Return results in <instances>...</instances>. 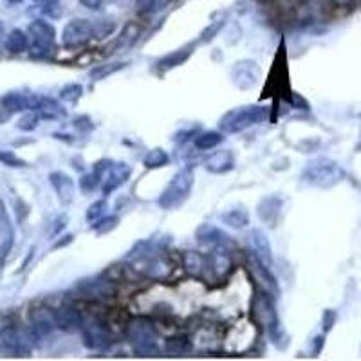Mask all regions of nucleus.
<instances>
[{
    "label": "nucleus",
    "instance_id": "obj_38",
    "mask_svg": "<svg viewBox=\"0 0 361 361\" xmlns=\"http://www.w3.org/2000/svg\"><path fill=\"white\" fill-rule=\"evenodd\" d=\"M0 163H4L6 166H13V169H24L25 166V161L9 150H0Z\"/></svg>",
    "mask_w": 361,
    "mask_h": 361
},
{
    "label": "nucleus",
    "instance_id": "obj_10",
    "mask_svg": "<svg viewBox=\"0 0 361 361\" xmlns=\"http://www.w3.org/2000/svg\"><path fill=\"white\" fill-rule=\"evenodd\" d=\"M96 38V22L85 18H74L63 27L62 42L66 47H80Z\"/></svg>",
    "mask_w": 361,
    "mask_h": 361
},
{
    "label": "nucleus",
    "instance_id": "obj_40",
    "mask_svg": "<svg viewBox=\"0 0 361 361\" xmlns=\"http://www.w3.org/2000/svg\"><path fill=\"white\" fill-rule=\"evenodd\" d=\"M334 8H340V9H350L354 8L356 4H360V0H329Z\"/></svg>",
    "mask_w": 361,
    "mask_h": 361
},
{
    "label": "nucleus",
    "instance_id": "obj_41",
    "mask_svg": "<svg viewBox=\"0 0 361 361\" xmlns=\"http://www.w3.org/2000/svg\"><path fill=\"white\" fill-rule=\"evenodd\" d=\"M334 322H336V312L334 311H325L324 314V329L325 331H331L334 325Z\"/></svg>",
    "mask_w": 361,
    "mask_h": 361
},
{
    "label": "nucleus",
    "instance_id": "obj_11",
    "mask_svg": "<svg viewBox=\"0 0 361 361\" xmlns=\"http://www.w3.org/2000/svg\"><path fill=\"white\" fill-rule=\"evenodd\" d=\"M231 269H233V260L224 246H215L212 253L206 255V275H209V279L215 282L224 280Z\"/></svg>",
    "mask_w": 361,
    "mask_h": 361
},
{
    "label": "nucleus",
    "instance_id": "obj_24",
    "mask_svg": "<svg viewBox=\"0 0 361 361\" xmlns=\"http://www.w3.org/2000/svg\"><path fill=\"white\" fill-rule=\"evenodd\" d=\"M180 260H183V267L186 269V273H190L192 276H204L206 273L204 255L197 253V251H185V253L180 255Z\"/></svg>",
    "mask_w": 361,
    "mask_h": 361
},
{
    "label": "nucleus",
    "instance_id": "obj_32",
    "mask_svg": "<svg viewBox=\"0 0 361 361\" xmlns=\"http://www.w3.org/2000/svg\"><path fill=\"white\" fill-rule=\"evenodd\" d=\"M170 157L169 154L164 152L163 148H154V150H150V152L145 156L143 159V164L147 166V169H161V166H164V164H169Z\"/></svg>",
    "mask_w": 361,
    "mask_h": 361
},
{
    "label": "nucleus",
    "instance_id": "obj_2",
    "mask_svg": "<svg viewBox=\"0 0 361 361\" xmlns=\"http://www.w3.org/2000/svg\"><path fill=\"white\" fill-rule=\"evenodd\" d=\"M345 170L336 161L329 157H316L305 164L302 172V180L316 188H333L340 180H343Z\"/></svg>",
    "mask_w": 361,
    "mask_h": 361
},
{
    "label": "nucleus",
    "instance_id": "obj_44",
    "mask_svg": "<svg viewBox=\"0 0 361 361\" xmlns=\"http://www.w3.org/2000/svg\"><path fill=\"white\" fill-rule=\"evenodd\" d=\"M2 37H4V25L0 24V40H2Z\"/></svg>",
    "mask_w": 361,
    "mask_h": 361
},
{
    "label": "nucleus",
    "instance_id": "obj_39",
    "mask_svg": "<svg viewBox=\"0 0 361 361\" xmlns=\"http://www.w3.org/2000/svg\"><path fill=\"white\" fill-rule=\"evenodd\" d=\"M134 2H135V8L140 9L141 13H148L156 8V0H134Z\"/></svg>",
    "mask_w": 361,
    "mask_h": 361
},
{
    "label": "nucleus",
    "instance_id": "obj_22",
    "mask_svg": "<svg viewBox=\"0 0 361 361\" xmlns=\"http://www.w3.org/2000/svg\"><path fill=\"white\" fill-rule=\"evenodd\" d=\"M206 170L212 173H226L235 169V156L231 150H221L206 159Z\"/></svg>",
    "mask_w": 361,
    "mask_h": 361
},
{
    "label": "nucleus",
    "instance_id": "obj_42",
    "mask_svg": "<svg viewBox=\"0 0 361 361\" xmlns=\"http://www.w3.org/2000/svg\"><path fill=\"white\" fill-rule=\"evenodd\" d=\"M80 4L89 9H99L103 4V0H80Z\"/></svg>",
    "mask_w": 361,
    "mask_h": 361
},
{
    "label": "nucleus",
    "instance_id": "obj_28",
    "mask_svg": "<svg viewBox=\"0 0 361 361\" xmlns=\"http://www.w3.org/2000/svg\"><path fill=\"white\" fill-rule=\"evenodd\" d=\"M192 53H193V51L190 49V47H186V49L173 51V53H170V54H166L164 58H161L159 62H157V66H159V69H163V71L173 69V67L183 66V63L188 60L190 54H192Z\"/></svg>",
    "mask_w": 361,
    "mask_h": 361
},
{
    "label": "nucleus",
    "instance_id": "obj_29",
    "mask_svg": "<svg viewBox=\"0 0 361 361\" xmlns=\"http://www.w3.org/2000/svg\"><path fill=\"white\" fill-rule=\"evenodd\" d=\"M164 353L173 354V356H183L192 350V341L186 336H172L164 341Z\"/></svg>",
    "mask_w": 361,
    "mask_h": 361
},
{
    "label": "nucleus",
    "instance_id": "obj_31",
    "mask_svg": "<svg viewBox=\"0 0 361 361\" xmlns=\"http://www.w3.org/2000/svg\"><path fill=\"white\" fill-rule=\"evenodd\" d=\"M127 63L123 62H112V63H103V66H96L94 69L89 71V78H92L94 82H99V80H105L112 74H116L118 71H121Z\"/></svg>",
    "mask_w": 361,
    "mask_h": 361
},
{
    "label": "nucleus",
    "instance_id": "obj_36",
    "mask_svg": "<svg viewBox=\"0 0 361 361\" xmlns=\"http://www.w3.org/2000/svg\"><path fill=\"white\" fill-rule=\"evenodd\" d=\"M271 2L280 13H295L305 4V0H271Z\"/></svg>",
    "mask_w": 361,
    "mask_h": 361
},
{
    "label": "nucleus",
    "instance_id": "obj_20",
    "mask_svg": "<svg viewBox=\"0 0 361 361\" xmlns=\"http://www.w3.org/2000/svg\"><path fill=\"white\" fill-rule=\"evenodd\" d=\"M0 237H2V244H0V255H2V260H4L13 246L15 231H13L11 219H9L8 209H6V204L2 201H0Z\"/></svg>",
    "mask_w": 361,
    "mask_h": 361
},
{
    "label": "nucleus",
    "instance_id": "obj_21",
    "mask_svg": "<svg viewBox=\"0 0 361 361\" xmlns=\"http://www.w3.org/2000/svg\"><path fill=\"white\" fill-rule=\"evenodd\" d=\"M195 238H197V243L204 244V246H224L230 237L224 233L222 230H219L217 226L212 224H202L199 226L197 231H195Z\"/></svg>",
    "mask_w": 361,
    "mask_h": 361
},
{
    "label": "nucleus",
    "instance_id": "obj_16",
    "mask_svg": "<svg viewBox=\"0 0 361 361\" xmlns=\"http://www.w3.org/2000/svg\"><path fill=\"white\" fill-rule=\"evenodd\" d=\"M40 96L37 94H20V92H9L0 99L4 111L8 112H24V111H37Z\"/></svg>",
    "mask_w": 361,
    "mask_h": 361
},
{
    "label": "nucleus",
    "instance_id": "obj_19",
    "mask_svg": "<svg viewBox=\"0 0 361 361\" xmlns=\"http://www.w3.org/2000/svg\"><path fill=\"white\" fill-rule=\"evenodd\" d=\"M54 316H56L58 329H62V331H76V329H82L83 325V316L80 314L78 309L71 307V305L60 307L54 312Z\"/></svg>",
    "mask_w": 361,
    "mask_h": 361
},
{
    "label": "nucleus",
    "instance_id": "obj_17",
    "mask_svg": "<svg viewBox=\"0 0 361 361\" xmlns=\"http://www.w3.org/2000/svg\"><path fill=\"white\" fill-rule=\"evenodd\" d=\"M247 240H250V251H253L264 264L273 267V250H271V244L267 240L266 233H262L260 230H253L250 237H247Z\"/></svg>",
    "mask_w": 361,
    "mask_h": 361
},
{
    "label": "nucleus",
    "instance_id": "obj_6",
    "mask_svg": "<svg viewBox=\"0 0 361 361\" xmlns=\"http://www.w3.org/2000/svg\"><path fill=\"white\" fill-rule=\"evenodd\" d=\"M251 311H253L255 320L259 322V325H262V327L266 329L267 334L275 340V343H279V336L280 333H282V329H280L279 314H276L275 309V298L264 291L255 293Z\"/></svg>",
    "mask_w": 361,
    "mask_h": 361
},
{
    "label": "nucleus",
    "instance_id": "obj_26",
    "mask_svg": "<svg viewBox=\"0 0 361 361\" xmlns=\"http://www.w3.org/2000/svg\"><path fill=\"white\" fill-rule=\"evenodd\" d=\"M221 219L224 224L231 226V228H235V230H243V228H246V226L250 224V214H247L244 208L228 209Z\"/></svg>",
    "mask_w": 361,
    "mask_h": 361
},
{
    "label": "nucleus",
    "instance_id": "obj_4",
    "mask_svg": "<svg viewBox=\"0 0 361 361\" xmlns=\"http://www.w3.org/2000/svg\"><path fill=\"white\" fill-rule=\"evenodd\" d=\"M127 336L130 340L132 350L137 356H157L159 354V336L152 322L145 318H135L128 324Z\"/></svg>",
    "mask_w": 361,
    "mask_h": 361
},
{
    "label": "nucleus",
    "instance_id": "obj_18",
    "mask_svg": "<svg viewBox=\"0 0 361 361\" xmlns=\"http://www.w3.org/2000/svg\"><path fill=\"white\" fill-rule=\"evenodd\" d=\"M51 185L56 190L58 199L62 204H69L74 199V180L66 172H53L49 176Z\"/></svg>",
    "mask_w": 361,
    "mask_h": 361
},
{
    "label": "nucleus",
    "instance_id": "obj_1",
    "mask_svg": "<svg viewBox=\"0 0 361 361\" xmlns=\"http://www.w3.org/2000/svg\"><path fill=\"white\" fill-rule=\"evenodd\" d=\"M132 271L150 280H166L173 273V264L159 244L137 243L127 255Z\"/></svg>",
    "mask_w": 361,
    "mask_h": 361
},
{
    "label": "nucleus",
    "instance_id": "obj_5",
    "mask_svg": "<svg viewBox=\"0 0 361 361\" xmlns=\"http://www.w3.org/2000/svg\"><path fill=\"white\" fill-rule=\"evenodd\" d=\"M193 188V170L183 169L172 177L169 186L163 190L157 204L163 209H173L179 208L186 199L190 197V192Z\"/></svg>",
    "mask_w": 361,
    "mask_h": 361
},
{
    "label": "nucleus",
    "instance_id": "obj_3",
    "mask_svg": "<svg viewBox=\"0 0 361 361\" xmlns=\"http://www.w3.org/2000/svg\"><path fill=\"white\" fill-rule=\"evenodd\" d=\"M269 114V109L262 105H246V107L231 109L219 121V128L226 134H238L253 125L264 123Z\"/></svg>",
    "mask_w": 361,
    "mask_h": 361
},
{
    "label": "nucleus",
    "instance_id": "obj_12",
    "mask_svg": "<svg viewBox=\"0 0 361 361\" xmlns=\"http://www.w3.org/2000/svg\"><path fill=\"white\" fill-rule=\"evenodd\" d=\"M130 173H132V169L127 163L109 164V169L105 170V173H103V180H102L103 195L107 197V195H111L114 190H118L119 186H123L128 180V177H130Z\"/></svg>",
    "mask_w": 361,
    "mask_h": 361
},
{
    "label": "nucleus",
    "instance_id": "obj_27",
    "mask_svg": "<svg viewBox=\"0 0 361 361\" xmlns=\"http://www.w3.org/2000/svg\"><path fill=\"white\" fill-rule=\"evenodd\" d=\"M29 47V38L22 29H13L11 33L6 37V49L9 53H24Z\"/></svg>",
    "mask_w": 361,
    "mask_h": 361
},
{
    "label": "nucleus",
    "instance_id": "obj_9",
    "mask_svg": "<svg viewBox=\"0 0 361 361\" xmlns=\"http://www.w3.org/2000/svg\"><path fill=\"white\" fill-rule=\"evenodd\" d=\"M247 271H250L251 279H253V282L257 283V288H259L260 291L267 293V295L273 296V298H279L280 288L275 275H273V271H271V267L267 266V264H264L253 251H247Z\"/></svg>",
    "mask_w": 361,
    "mask_h": 361
},
{
    "label": "nucleus",
    "instance_id": "obj_7",
    "mask_svg": "<svg viewBox=\"0 0 361 361\" xmlns=\"http://www.w3.org/2000/svg\"><path fill=\"white\" fill-rule=\"evenodd\" d=\"M56 31L45 20H35L29 24V53L35 58H47L54 53Z\"/></svg>",
    "mask_w": 361,
    "mask_h": 361
},
{
    "label": "nucleus",
    "instance_id": "obj_13",
    "mask_svg": "<svg viewBox=\"0 0 361 361\" xmlns=\"http://www.w3.org/2000/svg\"><path fill=\"white\" fill-rule=\"evenodd\" d=\"M82 334H83V343H85L87 349L98 350L107 347L109 341H111V336H109V331L105 329V325L98 320H90L83 322L82 325Z\"/></svg>",
    "mask_w": 361,
    "mask_h": 361
},
{
    "label": "nucleus",
    "instance_id": "obj_14",
    "mask_svg": "<svg viewBox=\"0 0 361 361\" xmlns=\"http://www.w3.org/2000/svg\"><path fill=\"white\" fill-rule=\"evenodd\" d=\"M29 318H31V333L37 338L47 336V334L53 333L54 329H58L56 316H54V312L47 307L31 309Z\"/></svg>",
    "mask_w": 361,
    "mask_h": 361
},
{
    "label": "nucleus",
    "instance_id": "obj_45",
    "mask_svg": "<svg viewBox=\"0 0 361 361\" xmlns=\"http://www.w3.org/2000/svg\"><path fill=\"white\" fill-rule=\"evenodd\" d=\"M8 2H11V4H20L22 0H8Z\"/></svg>",
    "mask_w": 361,
    "mask_h": 361
},
{
    "label": "nucleus",
    "instance_id": "obj_23",
    "mask_svg": "<svg viewBox=\"0 0 361 361\" xmlns=\"http://www.w3.org/2000/svg\"><path fill=\"white\" fill-rule=\"evenodd\" d=\"M280 208H282V199L276 197V195H271V197H266L264 201H260L259 204L260 221L266 222L267 226H275L276 221H279Z\"/></svg>",
    "mask_w": 361,
    "mask_h": 361
},
{
    "label": "nucleus",
    "instance_id": "obj_8",
    "mask_svg": "<svg viewBox=\"0 0 361 361\" xmlns=\"http://www.w3.org/2000/svg\"><path fill=\"white\" fill-rule=\"evenodd\" d=\"M33 349V333L8 327L0 334V356H27Z\"/></svg>",
    "mask_w": 361,
    "mask_h": 361
},
{
    "label": "nucleus",
    "instance_id": "obj_30",
    "mask_svg": "<svg viewBox=\"0 0 361 361\" xmlns=\"http://www.w3.org/2000/svg\"><path fill=\"white\" fill-rule=\"evenodd\" d=\"M222 141H224V137H222L221 132L208 130L199 134L197 137H195V141H193V145H195V148H199V150H212V148L219 147Z\"/></svg>",
    "mask_w": 361,
    "mask_h": 361
},
{
    "label": "nucleus",
    "instance_id": "obj_37",
    "mask_svg": "<svg viewBox=\"0 0 361 361\" xmlns=\"http://www.w3.org/2000/svg\"><path fill=\"white\" fill-rule=\"evenodd\" d=\"M118 222L119 221H118V217H116V215H109V217L99 219L96 224H92V230H94L96 233L103 235V233H107V231L114 230L116 226H118Z\"/></svg>",
    "mask_w": 361,
    "mask_h": 361
},
{
    "label": "nucleus",
    "instance_id": "obj_25",
    "mask_svg": "<svg viewBox=\"0 0 361 361\" xmlns=\"http://www.w3.org/2000/svg\"><path fill=\"white\" fill-rule=\"evenodd\" d=\"M37 112L40 116V119H62L67 116V112L63 111V107L56 99L44 98V96H40Z\"/></svg>",
    "mask_w": 361,
    "mask_h": 361
},
{
    "label": "nucleus",
    "instance_id": "obj_15",
    "mask_svg": "<svg viewBox=\"0 0 361 361\" xmlns=\"http://www.w3.org/2000/svg\"><path fill=\"white\" fill-rule=\"evenodd\" d=\"M78 291L83 296L92 300H109L114 298L116 288L111 280H102V279H92V280H83L78 286Z\"/></svg>",
    "mask_w": 361,
    "mask_h": 361
},
{
    "label": "nucleus",
    "instance_id": "obj_33",
    "mask_svg": "<svg viewBox=\"0 0 361 361\" xmlns=\"http://www.w3.org/2000/svg\"><path fill=\"white\" fill-rule=\"evenodd\" d=\"M83 94V87L80 83H69L60 90V99L69 103H76Z\"/></svg>",
    "mask_w": 361,
    "mask_h": 361
},
{
    "label": "nucleus",
    "instance_id": "obj_34",
    "mask_svg": "<svg viewBox=\"0 0 361 361\" xmlns=\"http://www.w3.org/2000/svg\"><path fill=\"white\" fill-rule=\"evenodd\" d=\"M38 121H40V116H38V112L27 111V114H24L20 119H18L17 127L24 132H31L38 127Z\"/></svg>",
    "mask_w": 361,
    "mask_h": 361
},
{
    "label": "nucleus",
    "instance_id": "obj_43",
    "mask_svg": "<svg viewBox=\"0 0 361 361\" xmlns=\"http://www.w3.org/2000/svg\"><path fill=\"white\" fill-rule=\"evenodd\" d=\"M31 2L44 6V8H53V6L58 4V0H31Z\"/></svg>",
    "mask_w": 361,
    "mask_h": 361
},
{
    "label": "nucleus",
    "instance_id": "obj_35",
    "mask_svg": "<svg viewBox=\"0 0 361 361\" xmlns=\"http://www.w3.org/2000/svg\"><path fill=\"white\" fill-rule=\"evenodd\" d=\"M105 209H107V201H96L89 206L87 209V221L89 222H98L99 219L105 217Z\"/></svg>",
    "mask_w": 361,
    "mask_h": 361
}]
</instances>
